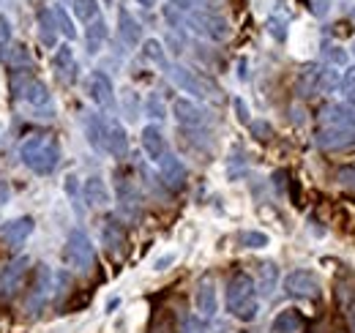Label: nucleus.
Listing matches in <instances>:
<instances>
[{
  "instance_id": "obj_1",
  "label": "nucleus",
  "mask_w": 355,
  "mask_h": 333,
  "mask_svg": "<svg viewBox=\"0 0 355 333\" xmlns=\"http://www.w3.org/2000/svg\"><path fill=\"white\" fill-rule=\"evenodd\" d=\"M19 159L36 175H52L60 164V142L55 134H31L22 145H19Z\"/></svg>"
},
{
  "instance_id": "obj_2",
  "label": "nucleus",
  "mask_w": 355,
  "mask_h": 333,
  "mask_svg": "<svg viewBox=\"0 0 355 333\" xmlns=\"http://www.w3.org/2000/svg\"><path fill=\"white\" fill-rule=\"evenodd\" d=\"M227 311L241 320V323H252L260 314V300H257V284L249 273L238 271L230 276L227 282Z\"/></svg>"
},
{
  "instance_id": "obj_3",
  "label": "nucleus",
  "mask_w": 355,
  "mask_h": 333,
  "mask_svg": "<svg viewBox=\"0 0 355 333\" xmlns=\"http://www.w3.org/2000/svg\"><path fill=\"white\" fill-rule=\"evenodd\" d=\"M186 25L197 36H202L208 42H224V39H230V22L224 17H219V14H214V11H205V8L189 11L186 14Z\"/></svg>"
},
{
  "instance_id": "obj_4",
  "label": "nucleus",
  "mask_w": 355,
  "mask_h": 333,
  "mask_svg": "<svg viewBox=\"0 0 355 333\" xmlns=\"http://www.w3.org/2000/svg\"><path fill=\"white\" fill-rule=\"evenodd\" d=\"M63 259L69 268L74 271H90L93 262H96V249H93V241L88 238L85 230H71L69 238H66V246H63Z\"/></svg>"
},
{
  "instance_id": "obj_5",
  "label": "nucleus",
  "mask_w": 355,
  "mask_h": 333,
  "mask_svg": "<svg viewBox=\"0 0 355 333\" xmlns=\"http://www.w3.org/2000/svg\"><path fill=\"white\" fill-rule=\"evenodd\" d=\"M339 80L328 66L320 63H306L298 71V93L301 96H317V93H328L331 87H336Z\"/></svg>"
},
{
  "instance_id": "obj_6",
  "label": "nucleus",
  "mask_w": 355,
  "mask_h": 333,
  "mask_svg": "<svg viewBox=\"0 0 355 333\" xmlns=\"http://www.w3.org/2000/svg\"><path fill=\"white\" fill-rule=\"evenodd\" d=\"M167 74L173 77V83H175L183 93H191L194 99H211V96H216V85L211 83V80H205L202 74L186 69V66H170Z\"/></svg>"
},
{
  "instance_id": "obj_7",
  "label": "nucleus",
  "mask_w": 355,
  "mask_h": 333,
  "mask_svg": "<svg viewBox=\"0 0 355 333\" xmlns=\"http://www.w3.org/2000/svg\"><path fill=\"white\" fill-rule=\"evenodd\" d=\"M284 292L290 298H301V300H317L322 295V284L317 279V273H311L306 268H298L293 273L284 276Z\"/></svg>"
},
{
  "instance_id": "obj_8",
  "label": "nucleus",
  "mask_w": 355,
  "mask_h": 333,
  "mask_svg": "<svg viewBox=\"0 0 355 333\" xmlns=\"http://www.w3.org/2000/svg\"><path fill=\"white\" fill-rule=\"evenodd\" d=\"M28 273H31V259H28V257L11 259V262L3 268V273H0V300H11L17 292L22 290Z\"/></svg>"
},
{
  "instance_id": "obj_9",
  "label": "nucleus",
  "mask_w": 355,
  "mask_h": 333,
  "mask_svg": "<svg viewBox=\"0 0 355 333\" xmlns=\"http://www.w3.org/2000/svg\"><path fill=\"white\" fill-rule=\"evenodd\" d=\"M33 227L36 221L31 216H19V219H11L0 227V244L8 251H17L25 246V241L33 235Z\"/></svg>"
},
{
  "instance_id": "obj_10",
  "label": "nucleus",
  "mask_w": 355,
  "mask_h": 333,
  "mask_svg": "<svg viewBox=\"0 0 355 333\" xmlns=\"http://www.w3.org/2000/svg\"><path fill=\"white\" fill-rule=\"evenodd\" d=\"M49 292H52V271L46 265H36L33 268V276H31V292H28L25 309L28 311H39L46 303Z\"/></svg>"
},
{
  "instance_id": "obj_11",
  "label": "nucleus",
  "mask_w": 355,
  "mask_h": 333,
  "mask_svg": "<svg viewBox=\"0 0 355 333\" xmlns=\"http://www.w3.org/2000/svg\"><path fill=\"white\" fill-rule=\"evenodd\" d=\"M85 90H88V99L96 107L115 110V87H112V80L104 71H93L88 83H85Z\"/></svg>"
},
{
  "instance_id": "obj_12",
  "label": "nucleus",
  "mask_w": 355,
  "mask_h": 333,
  "mask_svg": "<svg viewBox=\"0 0 355 333\" xmlns=\"http://www.w3.org/2000/svg\"><path fill=\"white\" fill-rule=\"evenodd\" d=\"M115 189H118V208L126 219H137L139 210H142V197H139V189L134 186L129 178H118L115 180Z\"/></svg>"
},
{
  "instance_id": "obj_13",
  "label": "nucleus",
  "mask_w": 355,
  "mask_h": 333,
  "mask_svg": "<svg viewBox=\"0 0 355 333\" xmlns=\"http://www.w3.org/2000/svg\"><path fill=\"white\" fill-rule=\"evenodd\" d=\"M322 128H355V107L350 104H325L320 110Z\"/></svg>"
},
{
  "instance_id": "obj_14",
  "label": "nucleus",
  "mask_w": 355,
  "mask_h": 333,
  "mask_svg": "<svg viewBox=\"0 0 355 333\" xmlns=\"http://www.w3.org/2000/svg\"><path fill=\"white\" fill-rule=\"evenodd\" d=\"M173 115H175V121L183 128H200V126H205V121H208V112L200 104H194L191 99H175Z\"/></svg>"
},
{
  "instance_id": "obj_15",
  "label": "nucleus",
  "mask_w": 355,
  "mask_h": 333,
  "mask_svg": "<svg viewBox=\"0 0 355 333\" xmlns=\"http://www.w3.org/2000/svg\"><path fill=\"white\" fill-rule=\"evenodd\" d=\"M159 172H162V180H164V186L170 189V191H180L183 186H186V164L173 156V153H164L162 156V162H159Z\"/></svg>"
},
{
  "instance_id": "obj_16",
  "label": "nucleus",
  "mask_w": 355,
  "mask_h": 333,
  "mask_svg": "<svg viewBox=\"0 0 355 333\" xmlns=\"http://www.w3.org/2000/svg\"><path fill=\"white\" fill-rule=\"evenodd\" d=\"M139 139H142V151H145V156L150 159V162H162V156L167 153V137H164V131H162V126L156 123H148L142 128V134H139Z\"/></svg>"
},
{
  "instance_id": "obj_17",
  "label": "nucleus",
  "mask_w": 355,
  "mask_h": 333,
  "mask_svg": "<svg viewBox=\"0 0 355 333\" xmlns=\"http://www.w3.org/2000/svg\"><path fill=\"white\" fill-rule=\"evenodd\" d=\"M194 306H197L200 317H205V320H211V317L219 311V298H216V284H214V279H202V282L197 284Z\"/></svg>"
},
{
  "instance_id": "obj_18",
  "label": "nucleus",
  "mask_w": 355,
  "mask_h": 333,
  "mask_svg": "<svg viewBox=\"0 0 355 333\" xmlns=\"http://www.w3.org/2000/svg\"><path fill=\"white\" fill-rule=\"evenodd\" d=\"M317 145L325 148V151L350 148V145H355V128H320L317 131Z\"/></svg>"
},
{
  "instance_id": "obj_19",
  "label": "nucleus",
  "mask_w": 355,
  "mask_h": 333,
  "mask_svg": "<svg viewBox=\"0 0 355 333\" xmlns=\"http://www.w3.org/2000/svg\"><path fill=\"white\" fill-rule=\"evenodd\" d=\"M118 36H121V42L126 44V46H139L142 42V28H139V22L132 17V11L129 8H118Z\"/></svg>"
},
{
  "instance_id": "obj_20",
  "label": "nucleus",
  "mask_w": 355,
  "mask_h": 333,
  "mask_svg": "<svg viewBox=\"0 0 355 333\" xmlns=\"http://www.w3.org/2000/svg\"><path fill=\"white\" fill-rule=\"evenodd\" d=\"M101 241H104V246L112 251V254L126 246V230L118 221V216H107L104 219V224H101Z\"/></svg>"
},
{
  "instance_id": "obj_21",
  "label": "nucleus",
  "mask_w": 355,
  "mask_h": 333,
  "mask_svg": "<svg viewBox=\"0 0 355 333\" xmlns=\"http://www.w3.org/2000/svg\"><path fill=\"white\" fill-rule=\"evenodd\" d=\"M304 328H306V317L298 309H284L270 323V331L273 333H301Z\"/></svg>"
},
{
  "instance_id": "obj_22",
  "label": "nucleus",
  "mask_w": 355,
  "mask_h": 333,
  "mask_svg": "<svg viewBox=\"0 0 355 333\" xmlns=\"http://www.w3.org/2000/svg\"><path fill=\"white\" fill-rule=\"evenodd\" d=\"M52 69L58 71V77L63 80H77V60H74V49L69 44L58 46L52 55Z\"/></svg>"
},
{
  "instance_id": "obj_23",
  "label": "nucleus",
  "mask_w": 355,
  "mask_h": 333,
  "mask_svg": "<svg viewBox=\"0 0 355 333\" xmlns=\"http://www.w3.org/2000/svg\"><path fill=\"white\" fill-rule=\"evenodd\" d=\"M83 197H85V203H88L90 208H104V205H110V189H107L104 178H98V175L88 178L85 186H83Z\"/></svg>"
},
{
  "instance_id": "obj_24",
  "label": "nucleus",
  "mask_w": 355,
  "mask_h": 333,
  "mask_svg": "<svg viewBox=\"0 0 355 333\" xmlns=\"http://www.w3.org/2000/svg\"><path fill=\"white\" fill-rule=\"evenodd\" d=\"M107 153L115 156V159H123L129 153V137H126V128L112 121L107 126Z\"/></svg>"
},
{
  "instance_id": "obj_25",
  "label": "nucleus",
  "mask_w": 355,
  "mask_h": 333,
  "mask_svg": "<svg viewBox=\"0 0 355 333\" xmlns=\"http://www.w3.org/2000/svg\"><path fill=\"white\" fill-rule=\"evenodd\" d=\"M107 126L104 123V118L101 115H88L85 118V134H88V142L93 151H98V153H104L107 151Z\"/></svg>"
},
{
  "instance_id": "obj_26",
  "label": "nucleus",
  "mask_w": 355,
  "mask_h": 333,
  "mask_svg": "<svg viewBox=\"0 0 355 333\" xmlns=\"http://www.w3.org/2000/svg\"><path fill=\"white\" fill-rule=\"evenodd\" d=\"M19 99H25L31 107H36V110H46L49 104H52V96H49V87H46L42 80H33L31 77V83L25 85V90H22V96Z\"/></svg>"
},
{
  "instance_id": "obj_27",
  "label": "nucleus",
  "mask_w": 355,
  "mask_h": 333,
  "mask_svg": "<svg viewBox=\"0 0 355 333\" xmlns=\"http://www.w3.org/2000/svg\"><path fill=\"white\" fill-rule=\"evenodd\" d=\"M58 33H60V28H58L55 11L52 8H42L39 11V36H42V44L52 49L58 44Z\"/></svg>"
},
{
  "instance_id": "obj_28",
  "label": "nucleus",
  "mask_w": 355,
  "mask_h": 333,
  "mask_svg": "<svg viewBox=\"0 0 355 333\" xmlns=\"http://www.w3.org/2000/svg\"><path fill=\"white\" fill-rule=\"evenodd\" d=\"M107 22L101 19V17H96L93 22H88V31H85V46H88L90 55H96L101 46H104V42H107Z\"/></svg>"
},
{
  "instance_id": "obj_29",
  "label": "nucleus",
  "mask_w": 355,
  "mask_h": 333,
  "mask_svg": "<svg viewBox=\"0 0 355 333\" xmlns=\"http://www.w3.org/2000/svg\"><path fill=\"white\" fill-rule=\"evenodd\" d=\"M276 282H279V268L273 262H260L257 265V290L263 295H270L276 290Z\"/></svg>"
},
{
  "instance_id": "obj_30",
  "label": "nucleus",
  "mask_w": 355,
  "mask_h": 333,
  "mask_svg": "<svg viewBox=\"0 0 355 333\" xmlns=\"http://www.w3.org/2000/svg\"><path fill=\"white\" fill-rule=\"evenodd\" d=\"M6 63L17 71V69H33V58H31V49L25 44H11L8 46V55H6Z\"/></svg>"
},
{
  "instance_id": "obj_31",
  "label": "nucleus",
  "mask_w": 355,
  "mask_h": 333,
  "mask_svg": "<svg viewBox=\"0 0 355 333\" xmlns=\"http://www.w3.org/2000/svg\"><path fill=\"white\" fill-rule=\"evenodd\" d=\"M71 3V14L80 22H93L98 17V0H69Z\"/></svg>"
},
{
  "instance_id": "obj_32",
  "label": "nucleus",
  "mask_w": 355,
  "mask_h": 333,
  "mask_svg": "<svg viewBox=\"0 0 355 333\" xmlns=\"http://www.w3.org/2000/svg\"><path fill=\"white\" fill-rule=\"evenodd\" d=\"M142 58H145V60H150V63H156V66L170 69L167 55H164V46H162V42H159V39H148V42L142 44Z\"/></svg>"
},
{
  "instance_id": "obj_33",
  "label": "nucleus",
  "mask_w": 355,
  "mask_h": 333,
  "mask_svg": "<svg viewBox=\"0 0 355 333\" xmlns=\"http://www.w3.org/2000/svg\"><path fill=\"white\" fill-rule=\"evenodd\" d=\"M52 11H55V19H58V28H60V33L66 36V39H77V28H74V22H71V17H69V11L58 3V6H52Z\"/></svg>"
},
{
  "instance_id": "obj_34",
  "label": "nucleus",
  "mask_w": 355,
  "mask_h": 333,
  "mask_svg": "<svg viewBox=\"0 0 355 333\" xmlns=\"http://www.w3.org/2000/svg\"><path fill=\"white\" fill-rule=\"evenodd\" d=\"M238 241H241L243 249H266L268 244H270V238H268L266 232H257V230H246V232H241Z\"/></svg>"
},
{
  "instance_id": "obj_35",
  "label": "nucleus",
  "mask_w": 355,
  "mask_h": 333,
  "mask_svg": "<svg viewBox=\"0 0 355 333\" xmlns=\"http://www.w3.org/2000/svg\"><path fill=\"white\" fill-rule=\"evenodd\" d=\"M322 55H325V60L334 63V66H347V60H350L347 49L339 46V44H325V46H322Z\"/></svg>"
},
{
  "instance_id": "obj_36",
  "label": "nucleus",
  "mask_w": 355,
  "mask_h": 333,
  "mask_svg": "<svg viewBox=\"0 0 355 333\" xmlns=\"http://www.w3.org/2000/svg\"><path fill=\"white\" fill-rule=\"evenodd\" d=\"M268 33H270L276 42H284V39H287V19L270 14V17H268Z\"/></svg>"
},
{
  "instance_id": "obj_37",
  "label": "nucleus",
  "mask_w": 355,
  "mask_h": 333,
  "mask_svg": "<svg viewBox=\"0 0 355 333\" xmlns=\"http://www.w3.org/2000/svg\"><path fill=\"white\" fill-rule=\"evenodd\" d=\"M145 110H148V115H150V118H156V121H162V118H164V104H162V99H159V96H148Z\"/></svg>"
},
{
  "instance_id": "obj_38",
  "label": "nucleus",
  "mask_w": 355,
  "mask_h": 333,
  "mask_svg": "<svg viewBox=\"0 0 355 333\" xmlns=\"http://www.w3.org/2000/svg\"><path fill=\"white\" fill-rule=\"evenodd\" d=\"M11 44V22L6 14H0V46H8Z\"/></svg>"
},
{
  "instance_id": "obj_39",
  "label": "nucleus",
  "mask_w": 355,
  "mask_h": 333,
  "mask_svg": "<svg viewBox=\"0 0 355 333\" xmlns=\"http://www.w3.org/2000/svg\"><path fill=\"white\" fill-rule=\"evenodd\" d=\"M232 104H235V112H238V121H241V123H246V126L252 123V118H249V107H246V101H243V99L238 96V99H235Z\"/></svg>"
},
{
  "instance_id": "obj_40",
  "label": "nucleus",
  "mask_w": 355,
  "mask_h": 333,
  "mask_svg": "<svg viewBox=\"0 0 355 333\" xmlns=\"http://www.w3.org/2000/svg\"><path fill=\"white\" fill-rule=\"evenodd\" d=\"M170 6L178 8L180 14H189V11H194V8H197V0H170Z\"/></svg>"
},
{
  "instance_id": "obj_41",
  "label": "nucleus",
  "mask_w": 355,
  "mask_h": 333,
  "mask_svg": "<svg viewBox=\"0 0 355 333\" xmlns=\"http://www.w3.org/2000/svg\"><path fill=\"white\" fill-rule=\"evenodd\" d=\"M249 126H252V131L257 134V139H268V137L273 134V131H270V126L263 123V121H257V123H249Z\"/></svg>"
},
{
  "instance_id": "obj_42",
  "label": "nucleus",
  "mask_w": 355,
  "mask_h": 333,
  "mask_svg": "<svg viewBox=\"0 0 355 333\" xmlns=\"http://www.w3.org/2000/svg\"><path fill=\"white\" fill-rule=\"evenodd\" d=\"M339 87H342V90H347V87H355V66H350V69L345 71V77L339 80Z\"/></svg>"
},
{
  "instance_id": "obj_43",
  "label": "nucleus",
  "mask_w": 355,
  "mask_h": 333,
  "mask_svg": "<svg viewBox=\"0 0 355 333\" xmlns=\"http://www.w3.org/2000/svg\"><path fill=\"white\" fill-rule=\"evenodd\" d=\"M183 333H208V331H205V325H202L197 317H191V320L186 323V331Z\"/></svg>"
},
{
  "instance_id": "obj_44",
  "label": "nucleus",
  "mask_w": 355,
  "mask_h": 333,
  "mask_svg": "<svg viewBox=\"0 0 355 333\" xmlns=\"http://www.w3.org/2000/svg\"><path fill=\"white\" fill-rule=\"evenodd\" d=\"M175 259V254H167V257H162V259H156V271H164V265H170Z\"/></svg>"
},
{
  "instance_id": "obj_45",
  "label": "nucleus",
  "mask_w": 355,
  "mask_h": 333,
  "mask_svg": "<svg viewBox=\"0 0 355 333\" xmlns=\"http://www.w3.org/2000/svg\"><path fill=\"white\" fill-rule=\"evenodd\" d=\"M8 197H11V191H8V186L6 183H0V208L8 203Z\"/></svg>"
},
{
  "instance_id": "obj_46",
  "label": "nucleus",
  "mask_w": 355,
  "mask_h": 333,
  "mask_svg": "<svg viewBox=\"0 0 355 333\" xmlns=\"http://www.w3.org/2000/svg\"><path fill=\"white\" fill-rule=\"evenodd\" d=\"M342 93H345V104L355 107V87H347V90H342Z\"/></svg>"
},
{
  "instance_id": "obj_47",
  "label": "nucleus",
  "mask_w": 355,
  "mask_h": 333,
  "mask_svg": "<svg viewBox=\"0 0 355 333\" xmlns=\"http://www.w3.org/2000/svg\"><path fill=\"white\" fill-rule=\"evenodd\" d=\"M137 3H139V6H145V8H153L159 0H137Z\"/></svg>"
},
{
  "instance_id": "obj_48",
  "label": "nucleus",
  "mask_w": 355,
  "mask_h": 333,
  "mask_svg": "<svg viewBox=\"0 0 355 333\" xmlns=\"http://www.w3.org/2000/svg\"><path fill=\"white\" fill-rule=\"evenodd\" d=\"M353 55H355V42H353Z\"/></svg>"
},
{
  "instance_id": "obj_49",
  "label": "nucleus",
  "mask_w": 355,
  "mask_h": 333,
  "mask_svg": "<svg viewBox=\"0 0 355 333\" xmlns=\"http://www.w3.org/2000/svg\"><path fill=\"white\" fill-rule=\"evenodd\" d=\"M353 19H355V8H353Z\"/></svg>"
}]
</instances>
